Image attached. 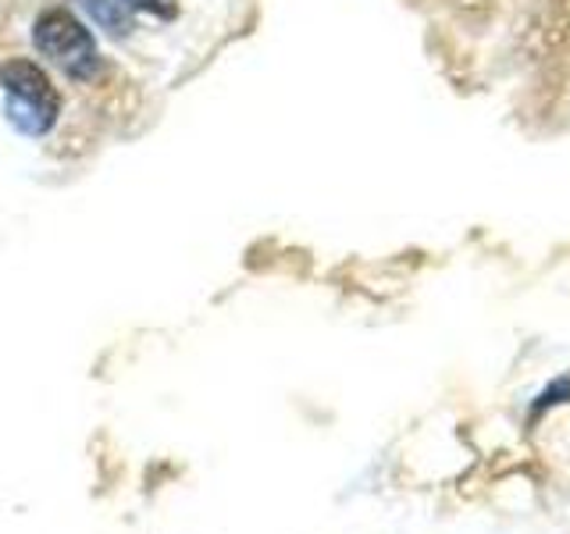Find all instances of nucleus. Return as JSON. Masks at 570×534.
Instances as JSON below:
<instances>
[{"mask_svg": "<svg viewBox=\"0 0 570 534\" xmlns=\"http://www.w3.org/2000/svg\"><path fill=\"white\" fill-rule=\"evenodd\" d=\"M0 86L8 97V121L22 136H47L61 115V97L47 71L29 58H11L0 68Z\"/></svg>", "mask_w": 570, "mask_h": 534, "instance_id": "1", "label": "nucleus"}, {"mask_svg": "<svg viewBox=\"0 0 570 534\" xmlns=\"http://www.w3.org/2000/svg\"><path fill=\"white\" fill-rule=\"evenodd\" d=\"M32 43L50 65H58L68 79H94L100 68L97 40L76 14L65 8H50L36 18Z\"/></svg>", "mask_w": 570, "mask_h": 534, "instance_id": "2", "label": "nucleus"}, {"mask_svg": "<svg viewBox=\"0 0 570 534\" xmlns=\"http://www.w3.org/2000/svg\"><path fill=\"white\" fill-rule=\"evenodd\" d=\"M82 8L94 14V22L104 26L107 32L121 36L125 29H129V14L132 8L125 4V0H82Z\"/></svg>", "mask_w": 570, "mask_h": 534, "instance_id": "3", "label": "nucleus"}, {"mask_svg": "<svg viewBox=\"0 0 570 534\" xmlns=\"http://www.w3.org/2000/svg\"><path fill=\"white\" fill-rule=\"evenodd\" d=\"M132 11H150V14H165V18H171L175 14V4L171 0H125Z\"/></svg>", "mask_w": 570, "mask_h": 534, "instance_id": "4", "label": "nucleus"}]
</instances>
